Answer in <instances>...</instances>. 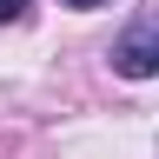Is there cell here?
Returning <instances> with one entry per match:
<instances>
[{
  "label": "cell",
  "mask_w": 159,
  "mask_h": 159,
  "mask_svg": "<svg viewBox=\"0 0 159 159\" xmlns=\"http://www.w3.org/2000/svg\"><path fill=\"white\" fill-rule=\"evenodd\" d=\"M66 7H99V0H66Z\"/></svg>",
  "instance_id": "3"
},
{
  "label": "cell",
  "mask_w": 159,
  "mask_h": 159,
  "mask_svg": "<svg viewBox=\"0 0 159 159\" xmlns=\"http://www.w3.org/2000/svg\"><path fill=\"white\" fill-rule=\"evenodd\" d=\"M27 13V0H0V20H20Z\"/></svg>",
  "instance_id": "2"
},
{
  "label": "cell",
  "mask_w": 159,
  "mask_h": 159,
  "mask_svg": "<svg viewBox=\"0 0 159 159\" xmlns=\"http://www.w3.org/2000/svg\"><path fill=\"white\" fill-rule=\"evenodd\" d=\"M113 73H126V80H152V73H159V13L133 20V27L119 33V47H113Z\"/></svg>",
  "instance_id": "1"
}]
</instances>
